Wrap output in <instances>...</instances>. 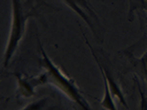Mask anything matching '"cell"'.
Segmentation results:
<instances>
[{
	"label": "cell",
	"mask_w": 147,
	"mask_h": 110,
	"mask_svg": "<svg viewBox=\"0 0 147 110\" xmlns=\"http://www.w3.org/2000/svg\"><path fill=\"white\" fill-rule=\"evenodd\" d=\"M38 1L39 0H36L35 2L26 0L23 2L22 0H11V25L3 58V66L5 68L8 67L24 37L28 20L32 16L38 15V9L42 6L46 5L42 1L35 5L34 3Z\"/></svg>",
	"instance_id": "6da1fadb"
},
{
	"label": "cell",
	"mask_w": 147,
	"mask_h": 110,
	"mask_svg": "<svg viewBox=\"0 0 147 110\" xmlns=\"http://www.w3.org/2000/svg\"><path fill=\"white\" fill-rule=\"evenodd\" d=\"M39 45L42 54L41 66L45 69L49 84L53 85L59 91H61L70 101L74 103V105H80L87 103V100L76 82L64 74L61 70H59L58 66L51 60L41 43Z\"/></svg>",
	"instance_id": "7a4b0ae2"
},
{
	"label": "cell",
	"mask_w": 147,
	"mask_h": 110,
	"mask_svg": "<svg viewBox=\"0 0 147 110\" xmlns=\"http://www.w3.org/2000/svg\"><path fill=\"white\" fill-rule=\"evenodd\" d=\"M61 1L65 3L66 6H68L89 25L96 38H100V29L102 28V26L100 25L97 13L95 12L88 0H61Z\"/></svg>",
	"instance_id": "3957f363"
},
{
	"label": "cell",
	"mask_w": 147,
	"mask_h": 110,
	"mask_svg": "<svg viewBox=\"0 0 147 110\" xmlns=\"http://www.w3.org/2000/svg\"><path fill=\"white\" fill-rule=\"evenodd\" d=\"M14 76L17 81V93L16 97L19 98H30L35 94V89L37 87L43 86L48 83L47 75L43 72L37 76H26L22 73L16 72Z\"/></svg>",
	"instance_id": "277c9868"
},
{
	"label": "cell",
	"mask_w": 147,
	"mask_h": 110,
	"mask_svg": "<svg viewBox=\"0 0 147 110\" xmlns=\"http://www.w3.org/2000/svg\"><path fill=\"white\" fill-rule=\"evenodd\" d=\"M85 40H86L87 44L89 45L90 49H91L92 55L93 56V58H94V59L96 60V62H97L98 66L103 70V72H104V73H105L106 78H107V80H108V84H109V87L110 92H111L112 96H113L114 98H116L117 100H118L119 103H121V105H123L126 109H129L128 105H127V103H126V100H125V95H123V91H122L121 88H120V86L118 85V83H117V82L115 81V79L113 78V76H112V74H111V72H110L107 68L103 67V66L101 65V63H100V62L98 61V58H97V56H96V55H95V52L93 51V49L92 48V46H91V44H90V42H89V41H88V39L85 38Z\"/></svg>",
	"instance_id": "5b68a950"
},
{
	"label": "cell",
	"mask_w": 147,
	"mask_h": 110,
	"mask_svg": "<svg viewBox=\"0 0 147 110\" xmlns=\"http://www.w3.org/2000/svg\"><path fill=\"white\" fill-rule=\"evenodd\" d=\"M127 58L132 70L144 80L147 85V51L141 58H135L132 54H127Z\"/></svg>",
	"instance_id": "8992f818"
},
{
	"label": "cell",
	"mask_w": 147,
	"mask_h": 110,
	"mask_svg": "<svg viewBox=\"0 0 147 110\" xmlns=\"http://www.w3.org/2000/svg\"><path fill=\"white\" fill-rule=\"evenodd\" d=\"M21 110H61L58 105L52 102L49 97H45L30 103Z\"/></svg>",
	"instance_id": "52a82bcc"
},
{
	"label": "cell",
	"mask_w": 147,
	"mask_h": 110,
	"mask_svg": "<svg viewBox=\"0 0 147 110\" xmlns=\"http://www.w3.org/2000/svg\"><path fill=\"white\" fill-rule=\"evenodd\" d=\"M100 71L102 73V77H103V81H104V97H103L102 101H101V105L103 108H105L107 110H118L115 105L114 100H113V96L110 92L109 87L108 84V80L106 78V75L103 70L99 67Z\"/></svg>",
	"instance_id": "ba28073f"
},
{
	"label": "cell",
	"mask_w": 147,
	"mask_h": 110,
	"mask_svg": "<svg viewBox=\"0 0 147 110\" xmlns=\"http://www.w3.org/2000/svg\"><path fill=\"white\" fill-rule=\"evenodd\" d=\"M134 79L137 83V87H138V91L140 93V110H147V98L145 92L142 91L138 78H134Z\"/></svg>",
	"instance_id": "9c48e42d"
},
{
	"label": "cell",
	"mask_w": 147,
	"mask_h": 110,
	"mask_svg": "<svg viewBox=\"0 0 147 110\" xmlns=\"http://www.w3.org/2000/svg\"><path fill=\"white\" fill-rule=\"evenodd\" d=\"M136 9L141 8L147 12V0H139V3L137 5H135Z\"/></svg>",
	"instance_id": "30bf717a"
}]
</instances>
